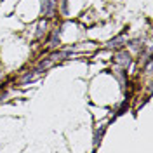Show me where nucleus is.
Segmentation results:
<instances>
[{"mask_svg": "<svg viewBox=\"0 0 153 153\" xmlns=\"http://www.w3.org/2000/svg\"><path fill=\"white\" fill-rule=\"evenodd\" d=\"M52 12H54V2L52 0H45L42 4V14L49 18V16H52Z\"/></svg>", "mask_w": 153, "mask_h": 153, "instance_id": "1", "label": "nucleus"}, {"mask_svg": "<svg viewBox=\"0 0 153 153\" xmlns=\"http://www.w3.org/2000/svg\"><path fill=\"white\" fill-rule=\"evenodd\" d=\"M59 37H61V30H56V31L52 33L51 40H49V47H51V49L57 47V44H59Z\"/></svg>", "mask_w": 153, "mask_h": 153, "instance_id": "2", "label": "nucleus"}, {"mask_svg": "<svg viewBox=\"0 0 153 153\" xmlns=\"http://www.w3.org/2000/svg\"><path fill=\"white\" fill-rule=\"evenodd\" d=\"M117 61H118L122 66H129V63H131V57H129V54H127V52H120V54L117 56Z\"/></svg>", "mask_w": 153, "mask_h": 153, "instance_id": "3", "label": "nucleus"}, {"mask_svg": "<svg viewBox=\"0 0 153 153\" xmlns=\"http://www.w3.org/2000/svg\"><path fill=\"white\" fill-rule=\"evenodd\" d=\"M70 54V51H63V52H56L51 56V61H56V59H65V57Z\"/></svg>", "mask_w": 153, "mask_h": 153, "instance_id": "4", "label": "nucleus"}, {"mask_svg": "<svg viewBox=\"0 0 153 153\" xmlns=\"http://www.w3.org/2000/svg\"><path fill=\"white\" fill-rule=\"evenodd\" d=\"M120 42H124V37H118V38H115V40H111L108 44V47H118V45H122Z\"/></svg>", "mask_w": 153, "mask_h": 153, "instance_id": "5", "label": "nucleus"}, {"mask_svg": "<svg viewBox=\"0 0 153 153\" xmlns=\"http://www.w3.org/2000/svg\"><path fill=\"white\" fill-rule=\"evenodd\" d=\"M51 63H52V61H51V59H47V61H42V63H40V65H38V70H42V68H44V70H45V68L47 66H51ZM37 70V71H38Z\"/></svg>", "mask_w": 153, "mask_h": 153, "instance_id": "6", "label": "nucleus"}]
</instances>
